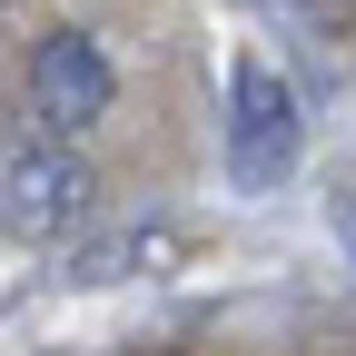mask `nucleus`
I'll use <instances>...</instances> for the list:
<instances>
[{"instance_id": "nucleus-3", "label": "nucleus", "mask_w": 356, "mask_h": 356, "mask_svg": "<svg viewBox=\"0 0 356 356\" xmlns=\"http://www.w3.org/2000/svg\"><path fill=\"white\" fill-rule=\"evenodd\" d=\"M109 99H119V79H109V60H99V40H89V30H50V40L30 50V119L50 129V139L99 129Z\"/></svg>"}, {"instance_id": "nucleus-4", "label": "nucleus", "mask_w": 356, "mask_h": 356, "mask_svg": "<svg viewBox=\"0 0 356 356\" xmlns=\"http://www.w3.org/2000/svg\"><path fill=\"white\" fill-rule=\"evenodd\" d=\"M139 257H168V238H109V248L79 257V277H119V267H139Z\"/></svg>"}, {"instance_id": "nucleus-1", "label": "nucleus", "mask_w": 356, "mask_h": 356, "mask_svg": "<svg viewBox=\"0 0 356 356\" xmlns=\"http://www.w3.org/2000/svg\"><path fill=\"white\" fill-rule=\"evenodd\" d=\"M89 208H99V178L70 139H50V129L0 139V228L10 238H70Z\"/></svg>"}, {"instance_id": "nucleus-2", "label": "nucleus", "mask_w": 356, "mask_h": 356, "mask_svg": "<svg viewBox=\"0 0 356 356\" xmlns=\"http://www.w3.org/2000/svg\"><path fill=\"white\" fill-rule=\"evenodd\" d=\"M297 168V99L267 60H238L228 70V178L238 188H277Z\"/></svg>"}]
</instances>
